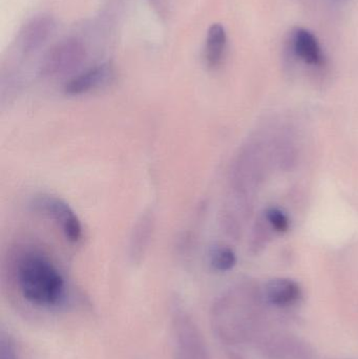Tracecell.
I'll return each mask as SVG.
<instances>
[{"instance_id": "1", "label": "cell", "mask_w": 358, "mask_h": 359, "mask_svg": "<svg viewBox=\"0 0 358 359\" xmlns=\"http://www.w3.org/2000/svg\"><path fill=\"white\" fill-rule=\"evenodd\" d=\"M15 278L21 297L29 305L61 309L69 299L67 280L52 259L37 249H27L17 257Z\"/></svg>"}, {"instance_id": "6", "label": "cell", "mask_w": 358, "mask_h": 359, "mask_svg": "<svg viewBox=\"0 0 358 359\" xmlns=\"http://www.w3.org/2000/svg\"><path fill=\"white\" fill-rule=\"evenodd\" d=\"M55 22L52 17L38 16L25 25L20 35V46L25 53L38 50L52 35Z\"/></svg>"}, {"instance_id": "11", "label": "cell", "mask_w": 358, "mask_h": 359, "mask_svg": "<svg viewBox=\"0 0 358 359\" xmlns=\"http://www.w3.org/2000/svg\"><path fill=\"white\" fill-rule=\"evenodd\" d=\"M209 262L216 271L225 272L233 269L237 264V257L233 249L225 245H216L210 250Z\"/></svg>"}, {"instance_id": "3", "label": "cell", "mask_w": 358, "mask_h": 359, "mask_svg": "<svg viewBox=\"0 0 358 359\" xmlns=\"http://www.w3.org/2000/svg\"><path fill=\"white\" fill-rule=\"evenodd\" d=\"M36 212L52 219L69 242L78 243L82 238V225L75 211L62 198L50 194H40L32 202Z\"/></svg>"}, {"instance_id": "8", "label": "cell", "mask_w": 358, "mask_h": 359, "mask_svg": "<svg viewBox=\"0 0 358 359\" xmlns=\"http://www.w3.org/2000/svg\"><path fill=\"white\" fill-rule=\"evenodd\" d=\"M266 294L273 305L286 306L296 303L301 297V288L294 280L275 278L267 284Z\"/></svg>"}, {"instance_id": "14", "label": "cell", "mask_w": 358, "mask_h": 359, "mask_svg": "<svg viewBox=\"0 0 358 359\" xmlns=\"http://www.w3.org/2000/svg\"><path fill=\"white\" fill-rule=\"evenodd\" d=\"M153 10L162 18L168 16L170 12V0H149Z\"/></svg>"}, {"instance_id": "13", "label": "cell", "mask_w": 358, "mask_h": 359, "mask_svg": "<svg viewBox=\"0 0 358 359\" xmlns=\"http://www.w3.org/2000/svg\"><path fill=\"white\" fill-rule=\"evenodd\" d=\"M0 359H20L12 341L4 335L0 339Z\"/></svg>"}, {"instance_id": "7", "label": "cell", "mask_w": 358, "mask_h": 359, "mask_svg": "<svg viewBox=\"0 0 358 359\" xmlns=\"http://www.w3.org/2000/svg\"><path fill=\"white\" fill-rule=\"evenodd\" d=\"M155 229L153 212H146L137 222L130 236V255L134 262H140L146 252Z\"/></svg>"}, {"instance_id": "12", "label": "cell", "mask_w": 358, "mask_h": 359, "mask_svg": "<svg viewBox=\"0 0 358 359\" xmlns=\"http://www.w3.org/2000/svg\"><path fill=\"white\" fill-rule=\"evenodd\" d=\"M266 217L277 231L285 232L289 228V221H288L287 217L280 209H269L267 210Z\"/></svg>"}, {"instance_id": "2", "label": "cell", "mask_w": 358, "mask_h": 359, "mask_svg": "<svg viewBox=\"0 0 358 359\" xmlns=\"http://www.w3.org/2000/svg\"><path fill=\"white\" fill-rule=\"evenodd\" d=\"M172 330L174 359H209L203 335L188 312L174 310Z\"/></svg>"}, {"instance_id": "9", "label": "cell", "mask_w": 358, "mask_h": 359, "mask_svg": "<svg viewBox=\"0 0 358 359\" xmlns=\"http://www.w3.org/2000/svg\"><path fill=\"white\" fill-rule=\"evenodd\" d=\"M294 50L301 59L309 65H319L322 52L317 38L307 29H300L294 35Z\"/></svg>"}, {"instance_id": "10", "label": "cell", "mask_w": 358, "mask_h": 359, "mask_svg": "<svg viewBox=\"0 0 358 359\" xmlns=\"http://www.w3.org/2000/svg\"><path fill=\"white\" fill-rule=\"evenodd\" d=\"M226 46V32L220 23H216L208 31L206 41V61L208 67L214 69L222 62Z\"/></svg>"}, {"instance_id": "5", "label": "cell", "mask_w": 358, "mask_h": 359, "mask_svg": "<svg viewBox=\"0 0 358 359\" xmlns=\"http://www.w3.org/2000/svg\"><path fill=\"white\" fill-rule=\"evenodd\" d=\"M115 79V69L111 63H103L77 77L69 80L64 86L65 94L79 96L109 86Z\"/></svg>"}, {"instance_id": "4", "label": "cell", "mask_w": 358, "mask_h": 359, "mask_svg": "<svg viewBox=\"0 0 358 359\" xmlns=\"http://www.w3.org/2000/svg\"><path fill=\"white\" fill-rule=\"evenodd\" d=\"M85 48L76 39H67L53 46L41 62L40 73L43 76H56L77 69L85 60Z\"/></svg>"}]
</instances>
